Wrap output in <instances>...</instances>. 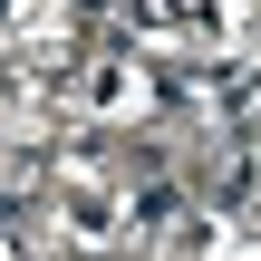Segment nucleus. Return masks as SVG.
<instances>
[{
    "label": "nucleus",
    "mask_w": 261,
    "mask_h": 261,
    "mask_svg": "<svg viewBox=\"0 0 261 261\" xmlns=\"http://www.w3.org/2000/svg\"><path fill=\"white\" fill-rule=\"evenodd\" d=\"M155 19H174V39H213L223 29V0H145Z\"/></svg>",
    "instance_id": "f257e3e1"
}]
</instances>
